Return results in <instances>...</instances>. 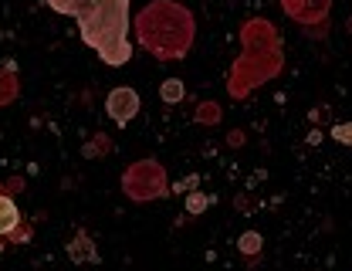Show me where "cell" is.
<instances>
[{"label": "cell", "instance_id": "obj_1", "mask_svg": "<svg viewBox=\"0 0 352 271\" xmlns=\"http://www.w3.org/2000/svg\"><path fill=\"white\" fill-rule=\"evenodd\" d=\"M51 10L68 14L82 28V41L95 54L119 68L132 58L129 45V0H47Z\"/></svg>", "mask_w": 352, "mask_h": 271}, {"label": "cell", "instance_id": "obj_2", "mask_svg": "<svg viewBox=\"0 0 352 271\" xmlns=\"http://www.w3.org/2000/svg\"><path fill=\"white\" fill-rule=\"evenodd\" d=\"M105 109H109V119L112 122L126 126V122H132V116L139 112V95L132 89H112L109 98H105Z\"/></svg>", "mask_w": 352, "mask_h": 271}, {"label": "cell", "instance_id": "obj_3", "mask_svg": "<svg viewBox=\"0 0 352 271\" xmlns=\"http://www.w3.org/2000/svg\"><path fill=\"white\" fill-rule=\"evenodd\" d=\"M17 224H21V210H17V204H14L10 197L0 193V234H10Z\"/></svg>", "mask_w": 352, "mask_h": 271}, {"label": "cell", "instance_id": "obj_4", "mask_svg": "<svg viewBox=\"0 0 352 271\" xmlns=\"http://www.w3.org/2000/svg\"><path fill=\"white\" fill-rule=\"evenodd\" d=\"M163 98H166V102H179V98H183V85H179L176 78L163 82Z\"/></svg>", "mask_w": 352, "mask_h": 271}]
</instances>
